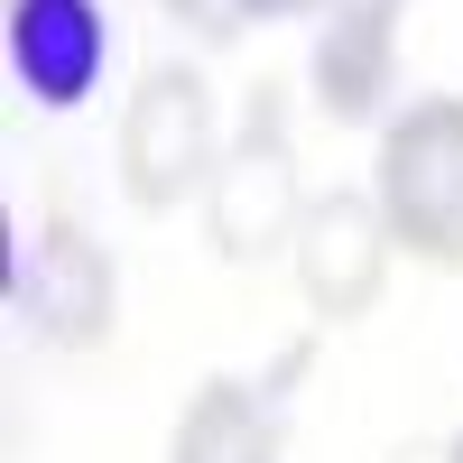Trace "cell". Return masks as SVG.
<instances>
[{"instance_id": "obj_1", "label": "cell", "mask_w": 463, "mask_h": 463, "mask_svg": "<svg viewBox=\"0 0 463 463\" xmlns=\"http://www.w3.org/2000/svg\"><path fill=\"white\" fill-rule=\"evenodd\" d=\"M371 204L390 241L427 269H463V102L427 93L380 130L371 158Z\"/></svg>"}, {"instance_id": "obj_2", "label": "cell", "mask_w": 463, "mask_h": 463, "mask_svg": "<svg viewBox=\"0 0 463 463\" xmlns=\"http://www.w3.org/2000/svg\"><path fill=\"white\" fill-rule=\"evenodd\" d=\"M213 167H222L213 84L195 65H148L130 111H121V195L139 213H176L185 195L213 185Z\"/></svg>"}, {"instance_id": "obj_3", "label": "cell", "mask_w": 463, "mask_h": 463, "mask_svg": "<svg viewBox=\"0 0 463 463\" xmlns=\"http://www.w3.org/2000/svg\"><path fill=\"white\" fill-rule=\"evenodd\" d=\"M204 222H213V250H222V260L297 250L306 185H297V139H288V102H279V84L250 93L241 139L222 148V167H213V185H204Z\"/></svg>"}, {"instance_id": "obj_4", "label": "cell", "mask_w": 463, "mask_h": 463, "mask_svg": "<svg viewBox=\"0 0 463 463\" xmlns=\"http://www.w3.org/2000/svg\"><path fill=\"white\" fill-rule=\"evenodd\" d=\"M19 316L47 334V343H65V353H93V343L111 334V316H121V279H111L102 241L65 204L37 213V250H28V279H19Z\"/></svg>"}, {"instance_id": "obj_5", "label": "cell", "mask_w": 463, "mask_h": 463, "mask_svg": "<svg viewBox=\"0 0 463 463\" xmlns=\"http://www.w3.org/2000/svg\"><path fill=\"white\" fill-rule=\"evenodd\" d=\"M390 250L399 241H390V222H380L371 195H316L288 260H297L306 306H316L325 325H353V316L380 306V288H390Z\"/></svg>"}, {"instance_id": "obj_6", "label": "cell", "mask_w": 463, "mask_h": 463, "mask_svg": "<svg viewBox=\"0 0 463 463\" xmlns=\"http://www.w3.org/2000/svg\"><path fill=\"white\" fill-rule=\"evenodd\" d=\"M102 56H111V37L93 0H10V65L47 111L84 102L102 84Z\"/></svg>"}, {"instance_id": "obj_7", "label": "cell", "mask_w": 463, "mask_h": 463, "mask_svg": "<svg viewBox=\"0 0 463 463\" xmlns=\"http://www.w3.org/2000/svg\"><path fill=\"white\" fill-rule=\"evenodd\" d=\"M306 74H316V102L334 111V121H371L380 93L399 84V28H390V10H334Z\"/></svg>"}, {"instance_id": "obj_8", "label": "cell", "mask_w": 463, "mask_h": 463, "mask_svg": "<svg viewBox=\"0 0 463 463\" xmlns=\"http://www.w3.org/2000/svg\"><path fill=\"white\" fill-rule=\"evenodd\" d=\"M167 463H279V417H269L241 380H204L176 417Z\"/></svg>"}, {"instance_id": "obj_9", "label": "cell", "mask_w": 463, "mask_h": 463, "mask_svg": "<svg viewBox=\"0 0 463 463\" xmlns=\"http://www.w3.org/2000/svg\"><path fill=\"white\" fill-rule=\"evenodd\" d=\"M232 10H250V19H297V10H316V0H232Z\"/></svg>"}, {"instance_id": "obj_10", "label": "cell", "mask_w": 463, "mask_h": 463, "mask_svg": "<svg viewBox=\"0 0 463 463\" xmlns=\"http://www.w3.org/2000/svg\"><path fill=\"white\" fill-rule=\"evenodd\" d=\"M390 463H445V445H399Z\"/></svg>"}, {"instance_id": "obj_11", "label": "cell", "mask_w": 463, "mask_h": 463, "mask_svg": "<svg viewBox=\"0 0 463 463\" xmlns=\"http://www.w3.org/2000/svg\"><path fill=\"white\" fill-rule=\"evenodd\" d=\"M334 10H390V19H399V0H334Z\"/></svg>"}, {"instance_id": "obj_12", "label": "cell", "mask_w": 463, "mask_h": 463, "mask_svg": "<svg viewBox=\"0 0 463 463\" xmlns=\"http://www.w3.org/2000/svg\"><path fill=\"white\" fill-rule=\"evenodd\" d=\"M167 10H185V19H204V0H167ZM204 28H213V19H204Z\"/></svg>"}, {"instance_id": "obj_13", "label": "cell", "mask_w": 463, "mask_h": 463, "mask_svg": "<svg viewBox=\"0 0 463 463\" xmlns=\"http://www.w3.org/2000/svg\"><path fill=\"white\" fill-rule=\"evenodd\" d=\"M445 463H463V436H454V445H445Z\"/></svg>"}]
</instances>
